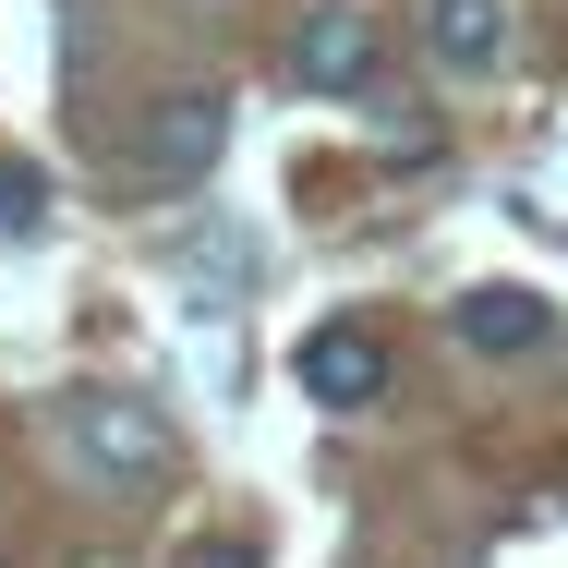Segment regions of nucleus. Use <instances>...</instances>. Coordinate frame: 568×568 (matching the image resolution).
Returning a JSON list of instances; mask_svg holds the SVG:
<instances>
[{
	"label": "nucleus",
	"mask_w": 568,
	"mask_h": 568,
	"mask_svg": "<svg viewBox=\"0 0 568 568\" xmlns=\"http://www.w3.org/2000/svg\"><path fill=\"white\" fill-rule=\"evenodd\" d=\"M61 459H73L85 484H110V496H145V484L170 471V436H158V412H145V399L85 387V399H61Z\"/></svg>",
	"instance_id": "f257e3e1"
},
{
	"label": "nucleus",
	"mask_w": 568,
	"mask_h": 568,
	"mask_svg": "<svg viewBox=\"0 0 568 568\" xmlns=\"http://www.w3.org/2000/svg\"><path fill=\"white\" fill-rule=\"evenodd\" d=\"M424 49L448 85H484L520 61V0H424Z\"/></svg>",
	"instance_id": "39448f33"
},
{
	"label": "nucleus",
	"mask_w": 568,
	"mask_h": 568,
	"mask_svg": "<svg viewBox=\"0 0 568 568\" xmlns=\"http://www.w3.org/2000/svg\"><path fill=\"white\" fill-rule=\"evenodd\" d=\"M24 230H49V170L37 158H0V242H24Z\"/></svg>",
	"instance_id": "0eeeda50"
},
{
	"label": "nucleus",
	"mask_w": 568,
	"mask_h": 568,
	"mask_svg": "<svg viewBox=\"0 0 568 568\" xmlns=\"http://www.w3.org/2000/svg\"><path fill=\"white\" fill-rule=\"evenodd\" d=\"M194 568H254V557H242V545H206V557H194Z\"/></svg>",
	"instance_id": "1a4fd4ad"
},
{
	"label": "nucleus",
	"mask_w": 568,
	"mask_h": 568,
	"mask_svg": "<svg viewBox=\"0 0 568 568\" xmlns=\"http://www.w3.org/2000/svg\"><path fill=\"white\" fill-rule=\"evenodd\" d=\"M387 73V24L363 12V0H315L303 24H291V85L303 98H363Z\"/></svg>",
	"instance_id": "f03ea898"
},
{
	"label": "nucleus",
	"mask_w": 568,
	"mask_h": 568,
	"mask_svg": "<svg viewBox=\"0 0 568 568\" xmlns=\"http://www.w3.org/2000/svg\"><path fill=\"white\" fill-rule=\"evenodd\" d=\"M459 351H484V363H532V351L557 339V303L545 291H520V278H484V291H459Z\"/></svg>",
	"instance_id": "423d86ee"
},
{
	"label": "nucleus",
	"mask_w": 568,
	"mask_h": 568,
	"mask_svg": "<svg viewBox=\"0 0 568 568\" xmlns=\"http://www.w3.org/2000/svg\"><path fill=\"white\" fill-rule=\"evenodd\" d=\"M291 375H303V399H315V412H363V399L387 387V339H375L363 315H327V327H303Z\"/></svg>",
	"instance_id": "20e7f679"
},
{
	"label": "nucleus",
	"mask_w": 568,
	"mask_h": 568,
	"mask_svg": "<svg viewBox=\"0 0 568 568\" xmlns=\"http://www.w3.org/2000/svg\"><path fill=\"white\" fill-rule=\"evenodd\" d=\"M387 158H399V170H424V158H436V121H424V110H399V133H387Z\"/></svg>",
	"instance_id": "6e6552de"
},
{
	"label": "nucleus",
	"mask_w": 568,
	"mask_h": 568,
	"mask_svg": "<svg viewBox=\"0 0 568 568\" xmlns=\"http://www.w3.org/2000/svg\"><path fill=\"white\" fill-rule=\"evenodd\" d=\"M219 145H230V98H219V85H170L158 110L133 121V170H145L158 194L206 182V170H219Z\"/></svg>",
	"instance_id": "7ed1b4c3"
}]
</instances>
